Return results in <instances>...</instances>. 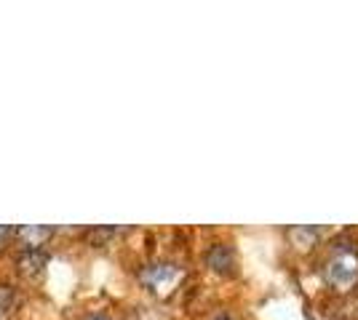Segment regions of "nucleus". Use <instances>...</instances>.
<instances>
[{"label":"nucleus","mask_w":358,"mask_h":320,"mask_svg":"<svg viewBox=\"0 0 358 320\" xmlns=\"http://www.w3.org/2000/svg\"><path fill=\"white\" fill-rule=\"evenodd\" d=\"M327 283L337 291H350L358 283V254L350 245H337L324 264Z\"/></svg>","instance_id":"1"},{"label":"nucleus","mask_w":358,"mask_h":320,"mask_svg":"<svg viewBox=\"0 0 358 320\" xmlns=\"http://www.w3.org/2000/svg\"><path fill=\"white\" fill-rule=\"evenodd\" d=\"M139 280L148 286L152 294L166 296L169 291H174L179 280H182V270L177 264H150L139 273Z\"/></svg>","instance_id":"2"},{"label":"nucleus","mask_w":358,"mask_h":320,"mask_svg":"<svg viewBox=\"0 0 358 320\" xmlns=\"http://www.w3.org/2000/svg\"><path fill=\"white\" fill-rule=\"evenodd\" d=\"M14 235L19 238V243L24 245V251H35V248H43V243L54 235L51 227L43 224H24V227L14 229Z\"/></svg>","instance_id":"3"},{"label":"nucleus","mask_w":358,"mask_h":320,"mask_svg":"<svg viewBox=\"0 0 358 320\" xmlns=\"http://www.w3.org/2000/svg\"><path fill=\"white\" fill-rule=\"evenodd\" d=\"M45 259H48V257L43 254V248H35V251H22V257H19L16 264H19V273L35 275L43 270Z\"/></svg>","instance_id":"4"},{"label":"nucleus","mask_w":358,"mask_h":320,"mask_svg":"<svg viewBox=\"0 0 358 320\" xmlns=\"http://www.w3.org/2000/svg\"><path fill=\"white\" fill-rule=\"evenodd\" d=\"M209 264L217 270V273H222L227 267H233V254H230V248L227 245H214L209 251Z\"/></svg>","instance_id":"5"},{"label":"nucleus","mask_w":358,"mask_h":320,"mask_svg":"<svg viewBox=\"0 0 358 320\" xmlns=\"http://www.w3.org/2000/svg\"><path fill=\"white\" fill-rule=\"evenodd\" d=\"M14 289L11 286H0V320L8 318V312H11V307H14Z\"/></svg>","instance_id":"6"},{"label":"nucleus","mask_w":358,"mask_h":320,"mask_svg":"<svg viewBox=\"0 0 358 320\" xmlns=\"http://www.w3.org/2000/svg\"><path fill=\"white\" fill-rule=\"evenodd\" d=\"M11 235H14V229H11V227H0V245L6 243Z\"/></svg>","instance_id":"7"},{"label":"nucleus","mask_w":358,"mask_h":320,"mask_svg":"<svg viewBox=\"0 0 358 320\" xmlns=\"http://www.w3.org/2000/svg\"><path fill=\"white\" fill-rule=\"evenodd\" d=\"M89 320H113V318H107V315H102V312H99V315H91Z\"/></svg>","instance_id":"8"},{"label":"nucleus","mask_w":358,"mask_h":320,"mask_svg":"<svg viewBox=\"0 0 358 320\" xmlns=\"http://www.w3.org/2000/svg\"><path fill=\"white\" fill-rule=\"evenodd\" d=\"M217 320H230V318H227V315H222V318H217Z\"/></svg>","instance_id":"9"}]
</instances>
